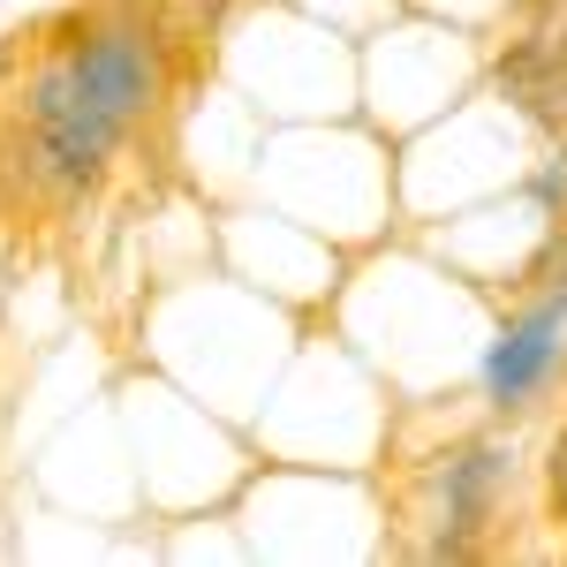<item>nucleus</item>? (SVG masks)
<instances>
[{
	"label": "nucleus",
	"instance_id": "f257e3e1",
	"mask_svg": "<svg viewBox=\"0 0 567 567\" xmlns=\"http://www.w3.org/2000/svg\"><path fill=\"white\" fill-rule=\"evenodd\" d=\"M69 69H76V84H84L91 114H106V122H122V130H136V122L152 114V99H159V53H152V31H136V23L91 31V39L69 53Z\"/></svg>",
	"mask_w": 567,
	"mask_h": 567
},
{
	"label": "nucleus",
	"instance_id": "f03ea898",
	"mask_svg": "<svg viewBox=\"0 0 567 567\" xmlns=\"http://www.w3.org/2000/svg\"><path fill=\"white\" fill-rule=\"evenodd\" d=\"M560 333H567V288H553V296H537L529 310L507 318V333L484 355V393H492L499 416H523L529 401H537V386L560 363Z\"/></svg>",
	"mask_w": 567,
	"mask_h": 567
},
{
	"label": "nucleus",
	"instance_id": "7ed1b4c3",
	"mask_svg": "<svg viewBox=\"0 0 567 567\" xmlns=\"http://www.w3.org/2000/svg\"><path fill=\"white\" fill-rule=\"evenodd\" d=\"M499 484H507V454H499L492 439L462 446V454L446 462V523H454V529H439V537H432L439 560H470V553H477V529L492 523Z\"/></svg>",
	"mask_w": 567,
	"mask_h": 567
},
{
	"label": "nucleus",
	"instance_id": "20e7f679",
	"mask_svg": "<svg viewBox=\"0 0 567 567\" xmlns=\"http://www.w3.org/2000/svg\"><path fill=\"white\" fill-rule=\"evenodd\" d=\"M122 122H106V114H69V122H39V144H31V175L45 189H91V182L106 175V159H114V144H122Z\"/></svg>",
	"mask_w": 567,
	"mask_h": 567
},
{
	"label": "nucleus",
	"instance_id": "39448f33",
	"mask_svg": "<svg viewBox=\"0 0 567 567\" xmlns=\"http://www.w3.org/2000/svg\"><path fill=\"white\" fill-rule=\"evenodd\" d=\"M560 197H567V152L545 167V175H537V205H560Z\"/></svg>",
	"mask_w": 567,
	"mask_h": 567
}]
</instances>
